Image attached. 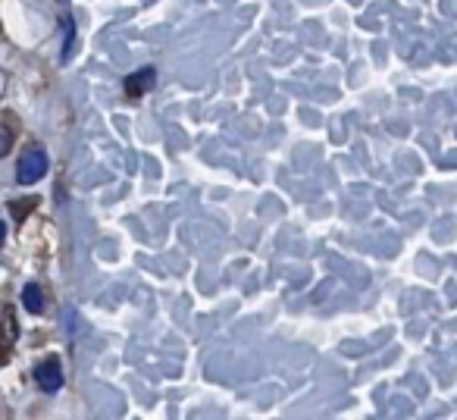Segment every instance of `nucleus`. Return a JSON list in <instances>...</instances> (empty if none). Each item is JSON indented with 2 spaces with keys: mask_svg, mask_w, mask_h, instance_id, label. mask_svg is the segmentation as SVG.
<instances>
[{
  "mask_svg": "<svg viewBox=\"0 0 457 420\" xmlns=\"http://www.w3.org/2000/svg\"><path fill=\"white\" fill-rule=\"evenodd\" d=\"M45 172H47V154L41 151V147H32V151L20 157V166H16V182L32 185V182H38Z\"/></svg>",
  "mask_w": 457,
  "mask_h": 420,
  "instance_id": "nucleus-1",
  "label": "nucleus"
},
{
  "mask_svg": "<svg viewBox=\"0 0 457 420\" xmlns=\"http://www.w3.org/2000/svg\"><path fill=\"white\" fill-rule=\"evenodd\" d=\"M35 382H38L45 392H57L63 386V370H60L57 361H45L35 367Z\"/></svg>",
  "mask_w": 457,
  "mask_h": 420,
  "instance_id": "nucleus-2",
  "label": "nucleus"
},
{
  "mask_svg": "<svg viewBox=\"0 0 457 420\" xmlns=\"http://www.w3.org/2000/svg\"><path fill=\"white\" fill-rule=\"evenodd\" d=\"M154 79H157V72H154V66H141V70H135L132 76L126 79V95H129V97H141V95H147V91L154 88Z\"/></svg>",
  "mask_w": 457,
  "mask_h": 420,
  "instance_id": "nucleus-3",
  "label": "nucleus"
},
{
  "mask_svg": "<svg viewBox=\"0 0 457 420\" xmlns=\"http://www.w3.org/2000/svg\"><path fill=\"white\" fill-rule=\"evenodd\" d=\"M22 307H26L29 314L45 311V292H41L38 282H26V289H22Z\"/></svg>",
  "mask_w": 457,
  "mask_h": 420,
  "instance_id": "nucleus-4",
  "label": "nucleus"
},
{
  "mask_svg": "<svg viewBox=\"0 0 457 420\" xmlns=\"http://www.w3.org/2000/svg\"><path fill=\"white\" fill-rule=\"evenodd\" d=\"M63 32H66V45H63V63L72 57V47H76V22L66 16L63 20Z\"/></svg>",
  "mask_w": 457,
  "mask_h": 420,
  "instance_id": "nucleus-5",
  "label": "nucleus"
},
{
  "mask_svg": "<svg viewBox=\"0 0 457 420\" xmlns=\"http://www.w3.org/2000/svg\"><path fill=\"white\" fill-rule=\"evenodd\" d=\"M35 204H38V201H35V197H29V201H16V204H10V207H13V217H16V220H22V217H26V214H32Z\"/></svg>",
  "mask_w": 457,
  "mask_h": 420,
  "instance_id": "nucleus-6",
  "label": "nucleus"
},
{
  "mask_svg": "<svg viewBox=\"0 0 457 420\" xmlns=\"http://www.w3.org/2000/svg\"><path fill=\"white\" fill-rule=\"evenodd\" d=\"M7 330H10V332H7V339L13 342V339H16V320H13V314H10V311H7Z\"/></svg>",
  "mask_w": 457,
  "mask_h": 420,
  "instance_id": "nucleus-7",
  "label": "nucleus"
}]
</instances>
